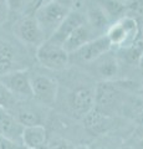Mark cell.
I'll list each match as a JSON object with an SVG mask.
<instances>
[{
  "label": "cell",
  "mask_w": 143,
  "mask_h": 149,
  "mask_svg": "<svg viewBox=\"0 0 143 149\" xmlns=\"http://www.w3.org/2000/svg\"><path fill=\"white\" fill-rule=\"evenodd\" d=\"M70 11L71 8L61 0H46L36 8L34 16L39 22L46 40L54 34Z\"/></svg>",
  "instance_id": "cell-1"
},
{
  "label": "cell",
  "mask_w": 143,
  "mask_h": 149,
  "mask_svg": "<svg viewBox=\"0 0 143 149\" xmlns=\"http://www.w3.org/2000/svg\"><path fill=\"white\" fill-rule=\"evenodd\" d=\"M121 87L113 81H101L95 87V109L112 116L119 107H124Z\"/></svg>",
  "instance_id": "cell-2"
},
{
  "label": "cell",
  "mask_w": 143,
  "mask_h": 149,
  "mask_svg": "<svg viewBox=\"0 0 143 149\" xmlns=\"http://www.w3.org/2000/svg\"><path fill=\"white\" fill-rule=\"evenodd\" d=\"M140 32L137 19L131 15H124L118 20L113 21L106 31V36L108 37L111 45L117 47H130L137 40V35Z\"/></svg>",
  "instance_id": "cell-3"
},
{
  "label": "cell",
  "mask_w": 143,
  "mask_h": 149,
  "mask_svg": "<svg viewBox=\"0 0 143 149\" xmlns=\"http://www.w3.org/2000/svg\"><path fill=\"white\" fill-rule=\"evenodd\" d=\"M30 85L33 98L44 107H52L59 95V82L55 77L41 72L30 71Z\"/></svg>",
  "instance_id": "cell-4"
},
{
  "label": "cell",
  "mask_w": 143,
  "mask_h": 149,
  "mask_svg": "<svg viewBox=\"0 0 143 149\" xmlns=\"http://www.w3.org/2000/svg\"><path fill=\"white\" fill-rule=\"evenodd\" d=\"M35 57L43 67L52 71L63 70L70 63V54L62 46L54 44L49 40H45L36 49Z\"/></svg>",
  "instance_id": "cell-5"
},
{
  "label": "cell",
  "mask_w": 143,
  "mask_h": 149,
  "mask_svg": "<svg viewBox=\"0 0 143 149\" xmlns=\"http://www.w3.org/2000/svg\"><path fill=\"white\" fill-rule=\"evenodd\" d=\"M14 35L24 46L33 47L35 50L46 40L34 15H26L19 19L14 26Z\"/></svg>",
  "instance_id": "cell-6"
},
{
  "label": "cell",
  "mask_w": 143,
  "mask_h": 149,
  "mask_svg": "<svg viewBox=\"0 0 143 149\" xmlns=\"http://www.w3.org/2000/svg\"><path fill=\"white\" fill-rule=\"evenodd\" d=\"M0 82L19 101L31 100L33 92L30 85V71L27 68L16 70L0 77Z\"/></svg>",
  "instance_id": "cell-7"
},
{
  "label": "cell",
  "mask_w": 143,
  "mask_h": 149,
  "mask_svg": "<svg viewBox=\"0 0 143 149\" xmlns=\"http://www.w3.org/2000/svg\"><path fill=\"white\" fill-rule=\"evenodd\" d=\"M111 49H112V45H111L106 34H103L90 40L89 42H86L84 46H81L77 51H75L71 55H75V57L78 62L93 63L101 56H103L108 51H111Z\"/></svg>",
  "instance_id": "cell-8"
},
{
  "label": "cell",
  "mask_w": 143,
  "mask_h": 149,
  "mask_svg": "<svg viewBox=\"0 0 143 149\" xmlns=\"http://www.w3.org/2000/svg\"><path fill=\"white\" fill-rule=\"evenodd\" d=\"M68 106L73 116L82 119L87 113L95 109V88L87 86L75 88L68 96Z\"/></svg>",
  "instance_id": "cell-9"
},
{
  "label": "cell",
  "mask_w": 143,
  "mask_h": 149,
  "mask_svg": "<svg viewBox=\"0 0 143 149\" xmlns=\"http://www.w3.org/2000/svg\"><path fill=\"white\" fill-rule=\"evenodd\" d=\"M21 57L22 54L15 44L0 37V77L9 72L24 68Z\"/></svg>",
  "instance_id": "cell-10"
},
{
  "label": "cell",
  "mask_w": 143,
  "mask_h": 149,
  "mask_svg": "<svg viewBox=\"0 0 143 149\" xmlns=\"http://www.w3.org/2000/svg\"><path fill=\"white\" fill-rule=\"evenodd\" d=\"M86 21V16L82 15L81 13H78L76 10H71L67 14V16L63 19V21L57 26V29L54 31V34L49 37V41L62 46L65 40L67 39V36L76 29L77 26H80L81 24H84Z\"/></svg>",
  "instance_id": "cell-11"
},
{
  "label": "cell",
  "mask_w": 143,
  "mask_h": 149,
  "mask_svg": "<svg viewBox=\"0 0 143 149\" xmlns=\"http://www.w3.org/2000/svg\"><path fill=\"white\" fill-rule=\"evenodd\" d=\"M27 102H29V100L19 101L16 103V106L9 112H11L14 114V117L21 123L22 127L44 124L45 118L43 117L41 111L39 108H36V107L30 106Z\"/></svg>",
  "instance_id": "cell-12"
},
{
  "label": "cell",
  "mask_w": 143,
  "mask_h": 149,
  "mask_svg": "<svg viewBox=\"0 0 143 149\" xmlns=\"http://www.w3.org/2000/svg\"><path fill=\"white\" fill-rule=\"evenodd\" d=\"M22 129L24 127L14 117L11 112L0 107V134L14 143L21 144Z\"/></svg>",
  "instance_id": "cell-13"
},
{
  "label": "cell",
  "mask_w": 143,
  "mask_h": 149,
  "mask_svg": "<svg viewBox=\"0 0 143 149\" xmlns=\"http://www.w3.org/2000/svg\"><path fill=\"white\" fill-rule=\"evenodd\" d=\"M96 36H100V35L96 34V32L91 29V26L85 21L84 24L77 26L76 29L67 36V39L65 40L62 47L71 55L75 52V51H77L81 46H84L86 42H89L90 40L95 39Z\"/></svg>",
  "instance_id": "cell-14"
},
{
  "label": "cell",
  "mask_w": 143,
  "mask_h": 149,
  "mask_svg": "<svg viewBox=\"0 0 143 149\" xmlns=\"http://www.w3.org/2000/svg\"><path fill=\"white\" fill-rule=\"evenodd\" d=\"M82 120H84L86 130L92 136H102L108 132L112 125L111 116L105 114L97 109H92L82 118Z\"/></svg>",
  "instance_id": "cell-15"
},
{
  "label": "cell",
  "mask_w": 143,
  "mask_h": 149,
  "mask_svg": "<svg viewBox=\"0 0 143 149\" xmlns=\"http://www.w3.org/2000/svg\"><path fill=\"white\" fill-rule=\"evenodd\" d=\"M21 144L25 149H41L47 144V129L44 124L24 127Z\"/></svg>",
  "instance_id": "cell-16"
},
{
  "label": "cell",
  "mask_w": 143,
  "mask_h": 149,
  "mask_svg": "<svg viewBox=\"0 0 143 149\" xmlns=\"http://www.w3.org/2000/svg\"><path fill=\"white\" fill-rule=\"evenodd\" d=\"M86 22L91 26V29L93 30L97 35H103L112 24L108 16L105 14V11L101 9L97 4H92L87 10L86 15Z\"/></svg>",
  "instance_id": "cell-17"
},
{
  "label": "cell",
  "mask_w": 143,
  "mask_h": 149,
  "mask_svg": "<svg viewBox=\"0 0 143 149\" xmlns=\"http://www.w3.org/2000/svg\"><path fill=\"white\" fill-rule=\"evenodd\" d=\"M110 52L111 51L95 61V63H97L96 67H97L98 74L102 77V81H113V78H116L119 72V63L117 58Z\"/></svg>",
  "instance_id": "cell-18"
},
{
  "label": "cell",
  "mask_w": 143,
  "mask_h": 149,
  "mask_svg": "<svg viewBox=\"0 0 143 149\" xmlns=\"http://www.w3.org/2000/svg\"><path fill=\"white\" fill-rule=\"evenodd\" d=\"M95 3L105 11L111 22L116 21L126 15V1H122V0H95Z\"/></svg>",
  "instance_id": "cell-19"
},
{
  "label": "cell",
  "mask_w": 143,
  "mask_h": 149,
  "mask_svg": "<svg viewBox=\"0 0 143 149\" xmlns=\"http://www.w3.org/2000/svg\"><path fill=\"white\" fill-rule=\"evenodd\" d=\"M17 102H19V100L0 82V107L6 111H11L16 106Z\"/></svg>",
  "instance_id": "cell-20"
},
{
  "label": "cell",
  "mask_w": 143,
  "mask_h": 149,
  "mask_svg": "<svg viewBox=\"0 0 143 149\" xmlns=\"http://www.w3.org/2000/svg\"><path fill=\"white\" fill-rule=\"evenodd\" d=\"M10 9H9L5 0H0V26H3L5 22H8L10 17Z\"/></svg>",
  "instance_id": "cell-21"
},
{
  "label": "cell",
  "mask_w": 143,
  "mask_h": 149,
  "mask_svg": "<svg viewBox=\"0 0 143 149\" xmlns=\"http://www.w3.org/2000/svg\"><path fill=\"white\" fill-rule=\"evenodd\" d=\"M0 149H25L21 144L14 143L0 134Z\"/></svg>",
  "instance_id": "cell-22"
},
{
  "label": "cell",
  "mask_w": 143,
  "mask_h": 149,
  "mask_svg": "<svg viewBox=\"0 0 143 149\" xmlns=\"http://www.w3.org/2000/svg\"><path fill=\"white\" fill-rule=\"evenodd\" d=\"M9 9H10V13H17L20 11L25 5V0H5Z\"/></svg>",
  "instance_id": "cell-23"
},
{
  "label": "cell",
  "mask_w": 143,
  "mask_h": 149,
  "mask_svg": "<svg viewBox=\"0 0 143 149\" xmlns=\"http://www.w3.org/2000/svg\"><path fill=\"white\" fill-rule=\"evenodd\" d=\"M73 149H91L87 144H77V146L73 147Z\"/></svg>",
  "instance_id": "cell-24"
},
{
  "label": "cell",
  "mask_w": 143,
  "mask_h": 149,
  "mask_svg": "<svg viewBox=\"0 0 143 149\" xmlns=\"http://www.w3.org/2000/svg\"><path fill=\"white\" fill-rule=\"evenodd\" d=\"M140 147H141V149H143V137H142L141 142H140Z\"/></svg>",
  "instance_id": "cell-25"
},
{
  "label": "cell",
  "mask_w": 143,
  "mask_h": 149,
  "mask_svg": "<svg viewBox=\"0 0 143 149\" xmlns=\"http://www.w3.org/2000/svg\"><path fill=\"white\" fill-rule=\"evenodd\" d=\"M122 1H126V3H128V1H132V0H122Z\"/></svg>",
  "instance_id": "cell-26"
},
{
  "label": "cell",
  "mask_w": 143,
  "mask_h": 149,
  "mask_svg": "<svg viewBox=\"0 0 143 149\" xmlns=\"http://www.w3.org/2000/svg\"><path fill=\"white\" fill-rule=\"evenodd\" d=\"M141 62H142V63H143V57H142V60H141Z\"/></svg>",
  "instance_id": "cell-27"
}]
</instances>
